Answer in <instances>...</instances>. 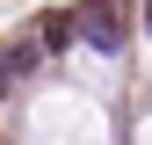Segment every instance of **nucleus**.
<instances>
[{"mask_svg":"<svg viewBox=\"0 0 152 145\" xmlns=\"http://www.w3.org/2000/svg\"><path fill=\"white\" fill-rule=\"evenodd\" d=\"M72 29H80V36H87L94 51H109V58L123 51V15L109 7V0H87V7H80V22H72Z\"/></svg>","mask_w":152,"mask_h":145,"instance_id":"f257e3e1","label":"nucleus"},{"mask_svg":"<svg viewBox=\"0 0 152 145\" xmlns=\"http://www.w3.org/2000/svg\"><path fill=\"white\" fill-rule=\"evenodd\" d=\"M145 36H152V0H145Z\"/></svg>","mask_w":152,"mask_h":145,"instance_id":"f03ea898","label":"nucleus"}]
</instances>
